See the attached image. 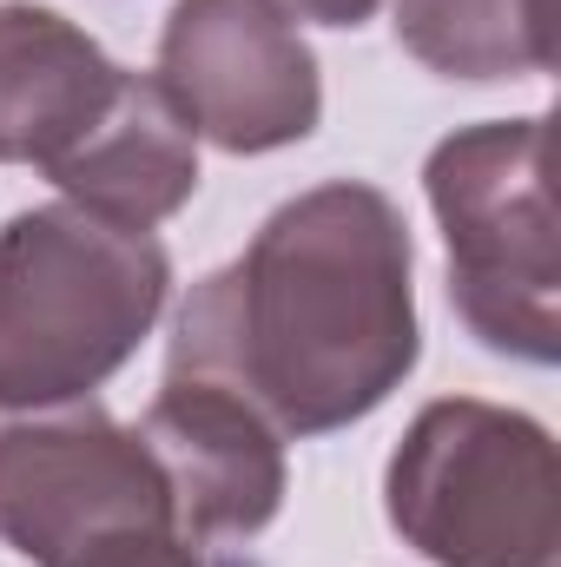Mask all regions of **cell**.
<instances>
[{
  "label": "cell",
  "mask_w": 561,
  "mask_h": 567,
  "mask_svg": "<svg viewBox=\"0 0 561 567\" xmlns=\"http://www.w3.org/2000/svg\"><path fill=\"white\" fill-rule=\"evenodd\" d=\"M417 357L410 225L390 192L330 178L278 205L225 271L192 284L165 377L245 396L290 442L384 410Z\"/></svg>",
  "instance_id": "cell-1"
},
{
  "label": "cell",
  "mask_w": 561,
  "mask_h": 567,
  "mask_svg": "<svg viewBox=\"0 0 561 567\" xmlns=\"http://www.w3.org/2000/svg\"><path fill=\"white\" fill-rule=\"evenodd\" d=\"M172 522L165 475L140 429L93 396L0 410V542L33 567H80L126 535Z\"/></svg>",
  "instance_id": "cell-5"
},
{
  "label": "cell",
  "mask_w": 561,
  "mask_h": 567,
  "mask_svg": "<svg viewBox=\"0 0 561 567\" xmlns=\"http://www.w3.org/2000/svg\"><path fill=\"white\" fill-rule=\"evenodd\" d=\"M140 442L152 449L172 522L198 555H232L258 542L284 508L290 468H284V435L245 396L192 377H165L140 416Z\"/></svg>",
  "instance_id": "cell-7"
},
{
  "label": "cell",
  "mask_w": 561,
  "mask_h": 567,
  "mask_svg": "<svg viewBox=\"0 0 561 567\" xmlns=\"http://www.w3.org/2000/svg\"><path fill=\"white\" fill-rule=\"evenodd\" d=\"M290 20H317V27H364L384 0H278Z\"/></svg>",
  "instance_id": "cell-12"
},
{
  "label": "cell",
  "mask_w": 561,
  "mask_h": 567,
  "mask_svg": "<svg viewBox=\"0 0 561 567\" xmlns=\"http://www.w3.org/2000/svg\"><path fill=\"white\" fill-rule=\"evenodd\" d=\"M384 515L436 567H555V435L502 403L442 396L417 410L384 468Z\"/></svg>",
  "instance_id": "cell-4"
},
{
  "label": "cell",
  "mask_w": 561,
  "mask_h": 567,
  "mask_svg": "<svg viewBox=\"0 0 561 567\" xmlns=\"http://www.w3.org/2000/svg\"><path fill=\"white\" fill-rule=\"evenodd\" d=\"M47 178L93 218L152 231L172 212H185L198 192V133L178 120V106L152 73H126L100 126L73 152H60Z\"/></svg>",
  "instance_id": "cell-9"
},
{
  "label": "cell",
  "mask_w": 561,
  "mask_h": 567,
  "mask_svg": "<svg viewBox=\"0 0 561 567\" xmlns=\"http://www.w3.org/2000/svg\"><path fill=\"white\" fill-rule=\"evenodd\" d=\"M152 80L198 140L232 158L284 152L324 120L317 53L278 0H178L159 27Z\"/></svg>",
  "instance_id": "cell-6"
},
{
  "label": "cell",
  "mask_w": 561,
  "mask_h": 567,
  "mask_svg": "<svg viewBox=\"0 0 561 567\" xmlns=\"http://www.w3.org/2000/svg\"><path fill=\"white\" fill-rule=\"evenodd\" d=\"M397 47L442 80H536L555 66L549 0H390Z\"/></svg>",
  "instance_id": "cell-10"
},
{
  "label": "cell",
  "mask_w": 561,
  "mask_h": 567,
  "mask_svg": "<svg viewBox=\"0 0 561 567\" xmlns=\"http://www.w3.org/2000/svg\"><path fill=\"white\" fill-rule=\"evenodd\" d=\"M126 66L53 7L0 0V165H53L113 106Z\"/></svg>",
  "instance_id": "cell-8"
},
{
  "label": "cell",
  "mask_w": 561,
  "mask_h": 567,
  "mask_svg": "<svg viewBox=\"0 0 561 567\" xmlns=\"http://www.w3.org/2000/svg\"><path fill=\"white\" fill-rule=\"evenodd\" d=\"M172 297L152 231L86 205H33L0 225V410L80 403L133 363Z\"/></svg>",
  "instance_id": "cell-2"
},
{
  "label": "cell",
  "mask_w": 561,
  "mask_h": 567,
  "mask_svg": "<svg viewBox=\"0 0 561 567\" xmlns=\"http://www.w3.org/2000/svg\"><path fill=\"white\" fill-rule=\"evenodd\" d=\"M429 212L449 251V303L462 330L522 363L561 357V265L549 212V120L462 126L422 165Z\"/></svg>",
  "instance_id": "cell-3"
},
{
  "label": "cell",
  "mask_w": 561,
  "mask_h": 567,
  "mask_svg": "<svg viewBox=\"0 0 561 567\" xmlns=\"http://www.w3.org/2000/svg\"><path fill=\"white\" fill-rule=\"evenodd\" d=\"M80 567H218V561L198 555L178 528H159V535H126V542L100 548L93 561H80Z\"/></svg>",
  "instance_id": "cell-11"
}]
</instances>
